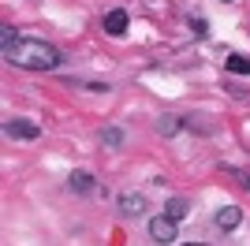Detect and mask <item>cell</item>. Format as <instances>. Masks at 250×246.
<instances>
[{
  "mask_svg": "<svg viewBox=\"0 0 250 246\" xmlns=\"http://www.w3.org/2000/svg\"><path fill=\"white\" fill-rule=\"evenodd\" d=\"M224 71H231V75H250V56H243V52H231L228 60H224Z\"/></svg>",
  "mask_w": 250,
  "mask_h": 246,
  "instance_id": "8",
  "label": "cell"
},
{
  "mask_svg": "<svg viewBox=\"0 0 250 246\" xmlns=\"http://www.w3.org/2000/svg\"><path fill=\"white\" fill-rule=\"evenodd\" d=\"M213 224H217L220 231H231V227H239V224H243V209H239V205H220L217 216H213Z\"/></svg>",
  "mask_w": 250,
  "mask_h": 246,
  "instance_id": "4",
  "label": "cell"
},
{
  "mask_svg": "<svg viewBox=\"0 0 250 246\" xmlns=\"http://www.w3.org/2000/svg\"><path fill=\"white\" fill-rule=\"evenodd\" d=\"M4 134H8L11 142H34V138L42 134V127L34 120H8L4 123Z\"/></svg>",
  "mask_w": 250,
  "mask_h": 246,
  "instance_id": "3",
  "label": "cell"
},
{
  "mask_svg": "<svg viewBox=\"0 0 250 246\" xmlns=\"http://www.w3.org/2000/svg\"><path fill=\"white\" fill-rule=\"evenodd\" d=\"M104 34H108V38H124L127 34V11L124 8H112L104 15Z\"/></svg>",
  "mask_w": 250,
  "mask_h": 246,
  "instance_id": "5",
  "label": "cell"
},
{
  "mask_svg": "<svg viewBox=\"0 0 250 246\" xmlns=\"http://www.w3.org/2000/svg\"><path fill=\"white\" fill-rule=\"evenodd\" d=\"M183 246H206V243H183Z\"/></svg>",
  "mask_w": 250,
  "mask_h": 246,
  "instance_id": "13",
  "label": "cell"
},
{
  "mask_svg": "<svg viewBox=\"0 0 250 246\" xmlns=\"http://www.w3.org/2000/svg\"><path fill=\"white\" fill-rule=\"evenodd\" d=\"M176 131H179V120H176V116H161V120H157V134H165V138H172Z\"/></svg>",
  "mask_w": 250,
  "mask_h": 246,
  "instance_id": "10",
  "label": "cell"
},
{
  "mask_svg": "<svg viewBox=\"0 0 250 246\" xmlns=\"http://www.w3.org/2000/svg\"><path fill=\"white\" fill-rule=\"evenodd\" d=\"M94 183H97V179H94L90 172H71V179H67V186H71L75 194H90V190H94Z\"/></svg>",
  "mask_w": 250,
  "mask_h": 246,
  "instance_id": "7",
  "label": "cell"
},
{
  "mask_svg": "<svg viewBox=\"0 0 250 246\" xmlns=\"http://www.w3.org/2000/svg\"><path fill=\"white\" fill-rule=\"evenodd\" d=\"M187 198H168V205H165V213L172 216V220H183V216H187Z\"/></svg>",
  "mask_w": 250,
  "mask_h": 246,
  "instance_id": "9",
  "label": "cell"
},
{
  "mask_svg": "<svg viewBox=\"0 0 250 246\" xmlns=\"http://www.w3.org/2000/svg\"><path fill=\"white\" fill-rule=\"evenodd\" d=\"M15 41H19V34L11 30V26H4V30H0V49H11Z\"/></svg>",
  "mask_w": 250,
  "mask_h": 246,
  "instance_id": "12",
  "label": "cell"
},
{
  "mask_svg": "<svg viewBox=\"0 0 250 246\" xmlns=\"http://www.w3.org/2000/svg\"><path fill=\"white\" fill-rule=\"evenodd\" d=\"M179 220H172V216H153V220H149V239H153V243H176V235H179Z\"/></svg>",
  "mask_w": 250,
  "mask_h": 246,
  "instance_id": "2",
  "label": "cell"
},
{
  "mask_svg": "<svg viewBox=\"0 0 250 246\" xmlns=\"http://www.w3.org/2000/svg\"><path fill=\"white\" fill-rule=\"evenodd\" d=\"M4 60L11 67H26V71H52V67H60V52L52 49L49 41L19 38L11 49H4Z\"/></svg>",
  "mask_w": 250,
  "mask_h": 246,
  "instance_id": "1",
  "label": "cell"
},
{
  "mask_svg": "<svg viewBox=\"0 0 250 246\" xmlns=\"http://www.w3.org/2000/svg\"><path fill=\"white\" fill-rule=\"evenodd\" d=\"M101 142L112 145V149H120V145H124V131H120V127H104V131H101Z\"/></svg>",
  "mask_w": 250,
  "mask_h": 246,
  "instance_id": "11",
  "label": "cell"
},
{
  "mask_svg": "<svg viewBox=\"0 0 250 246\" xmlns=\"http://www.w3.org/2000/svg\"><path fill=\"white\" fill-rule=\"evenodd\" d=\"M149 209L146 194H120V213L124 216H142Z\"/></svg>",
  "mask_w": 250,
  "mask_h": 246,
  "instance_id": "6",
  "label": "cell"
}]
</instances>
